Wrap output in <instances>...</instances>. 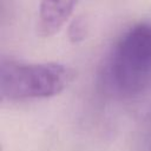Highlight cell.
<instances>
[{
  "label": "cell",
  "mask_w": 151,
  "mask_h": 151,
  "mask_svg": "<svg viewBox=\"0 0 151 151\" xmlns=\"http://www.w3.org/2000/svg\"><path fill=\"white\" fill-rule=\"evenodd\" d=\"M111 86L125 97L151 90V24L127 29L118 40L107 66Z\"/></svg>",
  "instance_id": "cell-1"
},
{
  "label": "cell",
  "mask_w": 151,
  "mask_h": 151,
  "mask_svg": "<svg viewBox=\"0 0 151 151\" xmlns=\"http://www.w3.org/2000/svg\"><path fill=\"white\" fill-rule=\"evenodd\" d=\"M74 70L59 63L25 64L2 60L0 93L8 100L48 98L61 93L74 79Z\"/></svg>",
  "instance_id": "cell-2"
},
{
  "label": "cell",
  "mask_w": 151,
  "mask_h": 151,
  "mask_svg": "<svg viewBox=\"0 0 151 151\" xmlns=\"http://www.w3.org/2000/svg\"><path fill=\"white\" fill-rule=\"evenodd\" d=\"M88 32V24L87 20L85 19V17H77L76 19L72 20V22L68 26V39L73 44H78L81 42Z\"/></svg>",
  "instance_id": "cell-4"
},
{
  "label": "cell",
  "mask_w": 151,
  "mask_h": 151,
  "mask_svg": "<svg viewBox=\"0 0 151 151\" xmlns=\"http://www.w3.org/2000/svg\"><path fill=\"white\" fill-rule=\"evenodd\" d=\"M79 0H41L39 7L38 32L42 37L58 33L70 19Z\"/></svg>",
  "instance_id": "cell-3"
}]
</instances>
